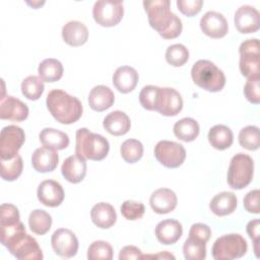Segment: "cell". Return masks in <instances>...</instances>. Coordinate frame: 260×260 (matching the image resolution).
Wrapping results in <instances>:
<instances>
[{"mask_svg":"<svg viewBox=\"0 0 260 260\" xmlns=\"http://www.w3.org/2000/svg\"><path fill=\"white\" fill-rule=\"evenodd\" d=\"M148 22L160 37L167 40L176 39L182 32L183 24L179 16L171 11L169 0L143 1Z\"/></svg>","mask_w":260,"mask_h":260,"instance_id":"obj_1","label":"cell"},{"mask_svg":"<svg viewBox=\"0 0 260 260\" xmlns=\"http://www.w3.org/2000/svg\"><path fill=\"white\" fill-rule=\"evenodd\" d=\"M47 109L61 124L69 125L80 119L83 108L81 102L62 89H52L47 94Z\"/></svg>","mask_w":260,"mask_h":260,"instance_id":"obj_2","label":"cell"},{"mask_svg":"<svg viewBox=\"0 0 260 260\" xmlns=\"http://www.w3.org/2000/svg\"><path fill=\"white\" fill-rule=\"evenodd\" d=\"M110 150L107 138L90 132L87 128H79L75 134V154L91 160L104 159Z\"/></svg>","mask_w":260,"mask_h":260,"instance_id":"obj_3","label":"cell"},{"mask_svg":"<svg viewBox=\"0 0 260 260\" xmlns=\"http://www.w3.org/2000/svg\"><path fill=\"white\" fill-rule=\"evenodd\" d=\"M191 77L199 87L216 92L220 91L225 84L223 72L209 60H198L191 69Z\"/></svg>","mask_w":260,"mask_h":260,"instance_id":"obj_4","label":"cell"},{"mask_svg":"<svg viewBox=\"0 0 260 260\" xmlns=\"http://www.w3.org/2000/svg\"><path fill=\"white\" fill-rule=\"evenodd\" d=\"M254 174V161L246 153L235 154L228 170V184L231 188L241 190L246 188L252 181Z\"/></svg>","mask_w":260,"mask_h":260,"instance_id":"obj_5","label":"cell"},{"mask_svg":"<svg viewBox=\"0 0 260 260\" xmlns=\"http://www.w3.org/2000/svg\"><path fill=\"white\" fill-rule=\"evenodd\" d=\"M248 250L246 240L239 234L223 235L215 240L211 252L216 260H232L243 257Z\"/></svg>","mask_w":260,"mask_h":260,"instance_id":"obj_6","label":"cell"},{"mask_svg":"<svg viewBox=\"0 0 260 260\" xmlns=\"http://www.w3.org/2000/svg\"><path fill=\"white\" fill-rule=\"evenodd\" d=\"M239 67L243 76L247 78L260 76V53L258 39H248L239 48Z\"/></svg>","mask_w":260,"mask_h":260,"instance_id":"obj_7","label":"cell"},{"mask_svg":"<svg viewBox=\"0 0 260 260\" xmlns=\"http://www.w3.org/2000/svg\"><path fill=\"white\" fill-rule=\"evenodd\" d=\"M123 14V1L99 0L92 8V16L95 22L106 27L117 25L121 21Z\"/></svg>","mask_w":260,"mask_h":260,"instance_id":"obj_8","label":"cell"},{"mask_svg":"<svg viewBox=\"0 0 260 260\" xmlns=\"http://www.w3.org/2000/svg\"><path fill=\"white\" fill-rule=\"evenodd\" d=\"M7 250L19 260H42L43 252L37 240L26 232L17 236L6 246Z\"/></svg>","mask_w":260,"mask_h":260,"instance_id":"obj_9","label":"cell"},{"mask_svg":"<svg viewBox=\"0 0 260 260\" xmlns=\"http://www.w3.org/2000/svg\"><path fill=\"white\" fill-rule=\"evenodd\" d=\"M154 156L164 167L176 169L184 162L186 150L184 146L178 142L160 140L154 146Z\"/></svg>","mask_w":260,"mask_h":260,"instance_id":"obj_10","label":"cell"},{"mask_svg":"<svg viewBox=\"0 0 260 260\" xmlns=\"http://www.w3.org/2000/svg\"><path fill=\"white\" fill-rule=\"evenodd\" d=\"M25 140L24 131L16 125H8L2 128L0 138L1 159H11L18 154Z\"/></svg>","mask_w":260,"mask_h":260,"instance_id":"obj_11","label":"cell"},{"mask_svg":"<svg viewBox=\"0 0 260 260\" xmlns=\"http://www.w3.org/2000/svg\"><path fill=\"white\" fill-rule=\"evenodd\" d=\"M183 108L181 94L172 87H158L154 111L162 116L172 117L178 115Z\"/></svg>","mask_w":260,"mask_h":260,"instance_id":"obj_12","label":"cell"},{"mask_svg":"<svg viewBox=\"0 0 260 260\" xmlns=\"http://www.w3.org/2000/svg\"><path fill=\"white\" fill-rule=\"evenodd\" d=\"M51 244L56 255L62 258H71L78 250V240L75 234L68 229H58L51 238Z\"/></svg>","mask_w":260,"mask_h":260,"instance_id":"obj_13","label":"cell"},{"mask_svg":"<svg viewBox=\"0 0 260 260\" xmlns=\"http://www.w3.org/2000/svg\"><path fill=\"white\" fill-rule=\"evenodd\" d=\"M235 25L241 34H252L260 27L259 11L251 5L240 6L234 17Z\"/></svg>","mask_w":260,"mask_h":260,"instance_id":"obj_14","label":"cell"},{"mask_svg":"<svg viewBox=\"0 0 260 260\" xmlns=\"http://www.w3.org/2000/svg\"><path fill=\"white\" fill-rule=\"evenodd\" d=\"M200 28L204 35L212 39L223 38L229 30L225 17L217 11H207L200 19Z\"/></svg>","mask_w":260,"mask_h":260,"instance_id":"obj_15","label":"cell"},{"mask_svg":"<svg viewBox=\"0 0 260 260\" xmlns=\"http://www.w3.org/2000/svg\"><path fill=\"white\" fill-rule=\"evenodd\" d=\"M28 116V108L20 100L6 95L1 98L0 102V118L2 120H10L14 122L24 121Z\"/></svg>","mask_w":260,"mask_h":260,"instance_id":"obj_16","label":"cell"},{"mask_svg":"<svg viewBox=\"0 0 260 260\" xmlns=\"http://www.w3.org/2000/svg\"><path fill=\"white\" fill-rule=\"evenodd\" d=\"M38 199L48 207H57L64 200V190L60 183L54 180L43 181L37 191Z\"/></svg>","mask_w":260,"mask_h":260,"instance_id":"obj_17","label":"cell"},{"mask_svg":"<svg viewBox=\"0 0 260 260\" xmlns=\"http://www.w3.org/2000/svg\"><path fill=\"white\" fill-rule=\"evenodd\" d=\"M177 195L169 188H159L152 192L149 204L157 214H166L173 211L177 206Z\"/></svg>","mask_w":260,"mask_h":260,"instance_id":"obj_18","label":"cell"},{"mask_svg":"<svg viewBox=\"0 0 260 260\" xmlns=\"http://www.w3.org/2000/svg\"><path fill=\"white\" fill-rule=\"evenodd\" d=\"M59 161L57 150L43 146L37 148L31 155L32 168L39 173H48L54 171Z\"/></svg>","mask_w":260,"mask_h":260,"instance_id":"obj_19","label":"cell"},{"mask_svg":"<svg viewBox=\"0 0 260 260\" xmlns=\"http://www.w3.org/2000/svg\"><path fill=\"white\" fill-rule=\"evenodd\" d=\"M155 237L164 245H173L177 243L183 234L181 222L176 219L168 218L159 221L155 226Z\"/></svg>","mask_w":260,"mask_h":260,"instance_id":"obj_20","label":"cell"},{"mask_svg":"<svg viewBox=\"0 0 260 260\" xmlns=\"http://www.w3.org/2000/svg\"><path fill=\"white\" fill-rule=\"evenodd\" d=\"M61 172L68 182L77 184L81 182L86 175V161L77 154L70 155L63 161Z\"/></svg>","mask_w":260,"mask_h":260,"instance_id":"obj_21","label":"cell"},{"mask_svg":"<svg viewBox=\"0 0 260 260\" xmlns=\"http://www.w3.org/2000/svg\"><path fill=\"white\" fill-rule=\"evenodd\" d=\"M139 76L137 71L130 66H120L113 74V84L122 93L131 92L137 85Z\"/></svg>","mask_w":260,"mask_h":260,"instance_id":"obj_22","label":"cell"},{"mask_svg":"<svg viewBox=\"0 0 260 260\" xmlns=\"http://www.w3.org/2000/svg\"><path fill=\"white\" fill-rule=\"evenodd\" d=\"M62 38L67 45L79 47L86 43L88 29L84 23L78 20H71L62 27Z\"/></svg>","mask_w":260,"mask_h":260,"instance_id":"obj_23","label":"cell"},{"mask_svg":"<svg viewBox=\"0 0 260 260\" xmlns=\"http://www.w3.org/2000/svg\"><path fill=\"white\" fill-rule=\"evenodd\" d=\"M115 94L113 90L106 85H95L88 94V105L96 112H103L113 106Z\"/></svg>","mask_w":260,"mask_h":260,"instance_id":"obj_24","label":"cell"},{"mask_svg":"<svg viewBox=\"0 0 260 260\" xmlns=\"http://www.w3.org/2000/svg\"><path fill=\"white\" fill-rule=\"evenodd\" d=\"M104 128L114 136H121L126 134L131 127L130 118L122 111H113L109 113L103 122Z\"/></svg>","mask_w":260,"mask_h":260,"instance_id":"obj_25","label":"cell"},{"mask_svg":"<svg viewBox=\"0 0 260 260\" xmlns=\"http://www.w3.org/2000/svg\"><path fill=\"white\" fill-rule=\"evenodd\" d=\"M90 217L92 222L100 229H109L117 220L115 208L107 202H100L93 205L90 210Z\"/></svg>","mask_w":260,"mask_h":260,"instance_id":"obj_26","label":"cell"},{"mask_svg":"<svg viewBox=\"0 0 260 260\" xmlns=\"http://www.w3.org/2000/svg\"><path fill=\"white\" fill-rule=\"evenodd\" d=\"M237 197L233 192H220L216 194L209 203L210 210L217 216H225L235 211Z\"/></svg>","mask_w":260,"mask_h":260,"instance_id":"obj_27","label":"cell"},{"mask_svg":"<svg viewBox=\"0 0 260 260\" xmlns=\"http://www.w3.org/2000/svg\"><path fill=\"white\" fill-rule=\"evenodd\" d=\"M40 141L44 146L53 148L55 150L65 149L69 145L68 135L55 128H44L39 134Z\"/></svg>","mask_w":260,"mask_h":260,"instance_id":"obj_28","label":"cell"},{"mask_svg":"<svg viewBox=\"0 0 260 260\" xmlns=\"http://www.w3.org/2000/svg\"><path fill=\"white\" fill-rule=\"evenodd\" d=\"M208 141L212 147L218 150L229 148L234 141L232 130L225 125H215L208 131Z\"/></svg>","mask_w":260,"mask_h":260,"instance_id":"obj_29","label":"cell"},{"mask_svg":"<svg viewBox=\"0 0 260 260\" xmlns=\"http://www.w3.org/2000/svg\"><path fill=\"white\" fill-rule=\"evenodd\" d=\"M199 130L200 128L197 121L188 117L177 121L173 128L175 136L185 142L195 140L199 134Z\"/></svg>","mask_w":260,"mask_h":260,"instance_id":"obj_30","label":"cell"},{"mask_svg":"<svg viewBox=\"0 0 260 260\" xmlns=\"http://www.w3.org/2000/svg\"><path fill=\"white\" fill-rule=\"evenodd\" d=\"M62 63L54 58H48L43 60L38 68L39 76L46 82L58 81L63 75Z\"/></svg>","mask_w":260,"mask_h":260,"instance_id":"obj_31","label":"cell"},{"mask_svg":"<svg viewBox=\"0 0 260 260\" xmlns=\"http://www.w3.org/2000/svg\"><path fill=\"white\" fill-rule=\"evenodd\" d=\"M28 225L32 233L37 235L47 234L52 225V216L43 209H35L29 213Z\"/></svg>","mask_w":260,"mask_h":260,"instance_id":"obj_32","label":"cell"},{"mask_svg":"<svg viewBox=\"0 0 260 260\" xmlns=\"http://www.w3.org/2000/svg\"><path fill=\"white\" fill-rule=\"evenodd\" d=\"M44 80L40 76L29 75L21 82V92L30 101L39 100L44 92Z\"/></svg>","mask_w":260,"mask_h":260,"instance_id":"obj_33","label":"cell"},{"mask_svg":"<svg viewBox=\"0 0 260 260\" xmlns=\"http://www.w3.org/2000/svg\"><path fill=\"white\" fill-rule=\"evenodd\" d=\"M23 161L19 154L11 159H1L0 175L4 181H14L22 173Z\"/></svg>","mask_w":260,"mask_h":260,"instance_id":"obj_34","label":"cell"},{"mask_svg":"<svg viewBox=\"0 0 260 260\" xmlns=\"http://www.w3.org/2000/svg\"><path fill=\"white\" fill-rule=\"evenodd\" d=\"M122 158L128 164L138 161L143 155V145L137 139L125 140L120 148Z\"/></svg>","mask_w":260,"mask_h":260,"instance_id":"obj_35","label":"cell"},{"mask_svg":"<svg viewBox=\"0 0 260 260\" xmlns=\"http://www.w3.org/2000/svg\"><path fill=\"white\" fill-rule=\"evenodd\" d=\"M183 254L187 260H203L206 257V243L189 237L183 245Z\"/></svg>","mask_w":260,"mask_h":260,"instance_id":"obj_36","label":"cell"},{"mask_svg":"<svg viewBox=\"0 0 260 260\" xmlns=\"http://www.w3.org/2000/svg\"><path fill=\"white\" fill-rule=\"evenodd\" d=\"M239 143L248 150H256L260 145L259 128L253 125L246 126L240 130Z\"/></svg>","mask_w":260,"mask_h":260,"instance_id":"obj_37","label":"cell"},{"mask_svg":"<svg viewBox=\"0 0 260 260\" xmlns=\"http://www.w3.org/2000/svg\"><path fill=\"white\" fill-rule=\"evenodd\" d=\"M189 59V51L182 44H174L168 47L166 51L167 62L175 67L183 66Z\"/></svg>","mask_w":260,"mask_h":260,"instance_id":"obj_38","label":"cell"},{"mask_svg":"<svg viewBox=\"0 0 260 260\" xmlns=\"http://www.w3.org/2000/svg\"><path fill=\"white\" fill-rule=\"evenodd\" d=\"M113 258V248L105 241H94L87 249V259L89 260H111Z\"/></svg>","mask_w":260,"mask_h":260,"instance_id":"obj_39","label":"cell"},{"mask_svg":"<svg viewBox=\"0 0 260 260\" xmlns=\"http://www.w3.org/2000/svg\"><path fill=\"white\" fill-rule=\"evenodd\" d=\"M122 215L128 220H136L143 216L145 207L143 203L134 200H126L122 203L121 207Z\"/></svg>","mask_w":260,"mask_h":260,"instance_id":"obj_40","label":"cell"},{"mask_svg":"<svg viewBox=\"0 0 260 260\" xmlns=\"http://www.w3.org/2000/svg\"><path fill=\"white\" fill-rule=\"evenodd\" d=\"M244 94L250 103L254 105L260 103V76L248 78L244 86Z\"/></svg>","mask_w":260,"mask_h":260,"instance_id":"obj_41","label":"cell"},{"mask_svg":"<svg viewBox=\"0 0 260 260\" xmlns=\"http://www.w3.org/2000/svg\"><path fill=\"white\" fill-rule=\"evenodd\" d=\"M157 90L158 86L155 85H145L141 89L139 93V103L144 109L148 111H154Z\"/></svg>","mask_w":260,"mask_h":260,"instance_id":"obj_42","label":"cell"},{"mask_svg":"<svg viewBox=\"0 0 260 260\" xmlns=\"http://www.w3.org/2000/svg\"><path fill=\"white\" fill-rule=\"evenodd\" d=\"M20 220L17 207L10 203H3L0 207V225L15 223Z\"/></svg>","mask_w":260,"mask_h":260,"instance_id":"obj_43","label":"cell"},{"mask_svg":"<svg viewBox=\"0 0 260 260\" xmlns=\"http://www.w3.org/2000/svg\"><path fill=\"white\" fill-rule=\"evenodd\" d=\"M202 5V0H177L178 9L187 16H193L199 13Z\"/></svg>","mask_w":260,"mask_h":260,"instance_id":"obj_44","label":"cell"},{"mask_svg":"<svg viewBox=\"0 0 260 260\" xmlns=\"http://www.w3.org/2000/svg\"><path fill=\"white\" fill-rule=\"evenodd\" d=\"M259 197H260V191L258 189L252 190L245 195L243 202H244V207L248 212L259 214L260 212Z\"/></svg>","mask_w":260,"mask_h":260,"instance_id":"obj_45","label":"cell"},{"mask_svg":"<svg viewBox=\"0 0 260 260\" xmlns=\"http://www.w3.org/2000/svg\"><path fill=\"white\" fill-rule=\"evenodd\" d=\"M211 236L210 228L205 223H194L191 225L189 231V237L200 240L204 243H207Z\"/></svg>","mask_w":260,"mask_h":260,"instance_id":"obj_46","label":"cell"},{"mask_svg":"<svg viewBox=\"0 0 260 260\" xmlns=\"http://www.w3.org/2000/svg\"><path fill=\"white\" fill-rule=\"evenodd\" d=\"M247 234L251 238V240L254 243V252L257 257H259V250H258V244H259V237H260V220L259 218H255L248 222L246 228Z\"/></svg>","mask_w":260,"mask_h":260,"instance_id":"obj_47","label":"cell"},{"mask_svg":"<svg viewBox=\"0 0 260 260\" xmlns=\"http://www.w3.org/2000/svg\"><path fill=\"white\" fill-rule=\"evenodd\" d=\"M142 252L135 246H125L120 250L119 259L129 260V259H141Z\"/></svg>","mask_w":260,"mask_h":260,"instance_id":"obj_48","label":"cell"},{"mask_svg":"<svg viewBox=\"0 0 260 260\" xmlns=\"http://www.w3.org/2000/svg\"><path fill=\"white\" fill-rule=\"evenodd\" d=\"M141 259H175V256L170 254L169 252L167 251H164V252H159L155 255L153 254H150V255H142L141 256Z\"/></svg>","mask_w":260,"mask_h":260,"instance_id":"obj_49","label":"cell"},{"mask_svg":"<svg viewBox=\"0 0 260 260\" xmlns=\"http://www.w3.org/2000/svg\"><path fill=\"white\" fill-rule=\"evenodd\" d=\"M26 3H27L28 5H30V6L37 8V7H39L40 5H43L45 2H44V1H42V2H40V1H39V2H28V1H27Z\"/></svg>","mask_w":260,"mask_h":260,"instance_id":"obj_50","label":"cell"}]
</instances>
